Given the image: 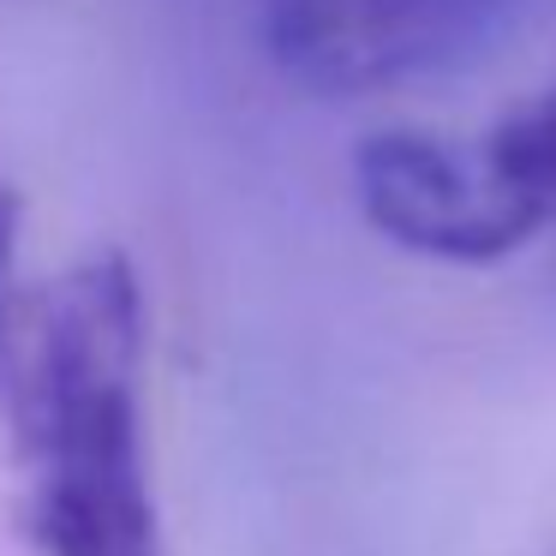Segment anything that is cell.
<instances>
[{"mask_svg":"<svg viewBox=\"0 0 556 556\" xmlns=\"http://www.w3.org/2000/svg\"><path fill=\"white\" fill-rule=\"evenodd\" d=\"M491 168L532 204L539 222H556V90L532 109L508 114L491 138H484Z\"/></svg>","mask_w":556,"mask_h":556,"instance_id":"277c9868","label":"cell"},{"mask_svg":"<svg viewBox=\"0 0 556 556\" xmlns=\"http://www.w3.org/2000/svg\"><path fill=\"white\" fill-rule=\"evenodd\" d=\"M13 240H18V204L0 186V300H7V269H13Z\"/></svg>","mask_w":556,"mask_h":556,"instance_id":"5b68a950","label":"cell"},{"mask_svg":"<svg viewBox=\"0 0 556 556\" xmlns=\"http://www.w3.org/2000/svg\"><path fill=\"white\" fill-rule=\"evenodd\" d=\"M13 520L37 556H168L144 448V288L97 252L37 293L7 353Z\"/></svg>","mask_w":556,"mask_h":556,"instance_id":"6da1fadb","label":"cell"},{"mask_svg":"<svg viewBox=\"0 0 556 556\" xmlns=\"http://www.w3.org/2000/svg\"><path fill=\"white\" fill-rule=\"evenodd\" d=\"M544 0H264V42L324 97L395 90L491 61Z\"/></svg>","mask_w":556,"mask_h":556,"instance_id":"7a4b0ae2","label":"cell"},{"mask_svg":"<svg viewBox=\"0 0 556 556\" xmlns=\"http://www.w3.org/2000/svg\"><path fill=\"white\" fill-rule=\"evenodd\" d=\"M353 192L383 240L437 264H496L544 228L479 150L431 132H377L353 156Z\"/></svg>","mask_w":556,"mask_h":556,"instance_id":"3957f363","label":"cell"}]
</instances>
